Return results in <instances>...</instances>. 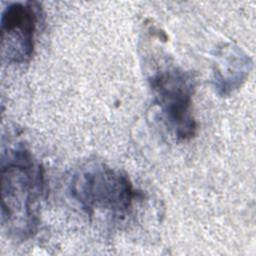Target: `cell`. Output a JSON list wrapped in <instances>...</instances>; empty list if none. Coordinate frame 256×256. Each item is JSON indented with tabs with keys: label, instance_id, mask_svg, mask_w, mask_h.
<instances>
[{
	"label": "cell",
	"instance_id": "obj_2",
	"mask_svg": "<svg viewBox=\"0 0 256 256\" xmlns=\"http://www.w3.org/2000/svg\"><path fill=\"white\" fill-rule=\"evenodd\" d=\"M71 199L87 214L124 216L139 197L128 176L103 163H91L76 170L69 179Z\"/></svg>",
	"mask_w": 256,
	"mask_h": 256
},
{
	"label": "cell",
	"instance_id": "obj_5",
	"mask_svg": "<svg viewBox=\"0 0 256 256\" xmlns=\"http://www.w3.org/2000/svg\"><path fill=\"white\" fill-rule=\"evenodd\" d=\"M218 56L219 60L213 72V84L219 95L227 96L246 80L252 62L241 49L232 45L224 47Z\"/></svg>",
	"mask_w": 256,
	"mask_h": 256
},
{
	"label": "cell",
	"instance_id": "obj_4",
	"mask_svg": "<svg viewBox=\"0 0 256 256\" xmlns=\"http://www.w3.org/2000/svg\"><path fill=\"white\" fill-rule=\"evenodd\" d=\"M38 2H13L1 14V54L8 64H23L34 53L35 34L41 21Z\"/></svg>",
	"mask_w": 256,
	"mask_h": 256
},
{
	"label": "cell",
	"instance_id": "obj_3",
	"mask_svg": "<svg viewBox=\"0 0 256 256\" xmlns=\"http://www.w3.org/2000/svg\"><path fill=\"white\" fill-rule=\"evenodd\" d=\"M149 85L167 128L177 139L189 140L197 131L192 99L195 89L193 74L175 65L159 68L149 77Z\"/></svg>",
	"mask_w": 256,
	"mask_h": 256
},
{
	"label": "cell",
	"instance_id": "obj_1",
	"mask_svg": "<svg viewBox=\"0 0 256 256\" xmlns=\"http://www.w3.org/2000/svg\"><path fill=\"white\" fill-rule=\"evenodd\" d=\"M44 189L42 165L25 147L12 149L1 169V220L9 236L23 241L36 232Z\"/></svg>",
	"mask_w": 256,
	"mask_h": 256
}]
</instances>
